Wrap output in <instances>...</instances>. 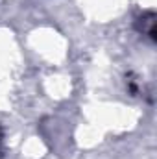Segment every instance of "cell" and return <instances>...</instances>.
Returning <instances> with one entry per match:
<instances>
[{
	"instance_id": "1",
	"label": "cell",
	"mask_w": 157,
	"mask_h": 159,
	"mask_svg": "<svg viewBox=\"0 0 157 159\" xmlns=\"http://www.w3.org/2000/svg\"><path fill=\"white\" fill-rule=\"evenodd\" d=\"M139 30L142 34H148L152 41H155V15L146 13L144 17H141L139 19Z\"/></svg>"
},
{
	"instance_id": "2",
	"label": "cell",
	"mask_w": 157,
	"mask_h": 159,
	"mask_svg": "<svg viewBox=\"0 0 157 159\" xmlns=\"http://www.w3.org/2000/svg\"><path fill=\"white\" fill-rule=\"evenodd\" d=\"M0 139H2V129H0Z\"/></svg>"
}]
</instances>
